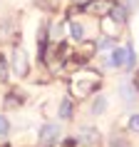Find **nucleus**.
Listing matches in <instances>:
<instances>
[{
	"label": "nucleus",
	"instance_id": "f8f14e48",
	"mask_svg": "<svg viewBox=\"0 0 139 147\" xmlns=\"http://www.w3.org/2000/svg\"><path fill=\"white\" fill-rule=\"evenodd\" d=\"M8 132H10V120L5 115H0V137H5Z\"/></svg>",
	"mask_w": 139,
	"mask_h": 147
},
{
	"label": "nucleus",
	"instance_id": "9d476101",
	"mask_svg": "<svg viewBox=\"0 0 139 147\" xmlns=\"http://www.w3.org/2000/svg\"><path fill=\"white\" fill-rule=\"evenodd\" d=\"M70 115H72V100L65 97L62 105H60V117H62V120H70Z\"/></svg>",
	"mask_w": 139,
	"mask_h": 147
},
{
	"label": "nucleus",
	"instance_id": "0eeeda50",
	"mask_svg": "<svg viewBox=\"0 0 139 147\" xmlns=\"http://www.w3.org/2000/svg\"><path fill=\"white\" fill-rule=\"evenodd\" d=\"M124 55H127V47H114L112 57H109V65L112 67H124Z\"/></svg>",
	"mask_w": 139,
	"mask_h": 147
},
{
	"label": "nucleus",
	"instance_id": "423d86ee",
	"mask_svg": "<svg viewBox=\"0 0 139 147\" xmlns=\"http://www.w3.org/2000/svg\"><path fill=\"white\" fill-rule=\"evenodd\" d=\"M67 30H70V35H72V40H77V42H82V40H85V25H82V23L70 20Z\"/></svg>",
	"mask_w": 139,
	"mask_h": 147
},
{
	"label": "nucleus",
	"instance_id": "f3484780",
	"mask_svg": "<svg viewBox=\"0 0 139 147\" xmlns=\"http://www.w3.org/2000/svg\"><path fill=\"white\" fill-rule=\"evenodd\" d=\"M134 87L139 90V72H137V80H134Z\"/></svg>",
	"mask_w": 139,
	"mask_h": 147
},
{
	"label": "nucleus",
	"instance_id": "20e7f679",
	"mask_svg": "<svg viewBox=\"0 0 139 147\" xmlns=\"http://www.w3.org/2000/svg\"><path fill=\"white\" fill-rule=\"evenodd\" d=\"M77 147H100V132L94 127H82L77 137Z\"/></svg>",
	"mask_w": 139,
	"mask_h": 147
},
{
	"label": "nucleus",
	"instance_id": "4468645a",
	"mask_svg": "<svg viewBox=\"0 0 139 147\" xmlns=\"http://www.w3.org/2000/svg\"><path fill=\"white\" fill-rule=\"evenodd\" d=\"M109 145H112V147H129L122 137H112V140H109Z\"/></svg>",
	"mask_w": 139,
	"mask_h": 147
},
{
	"label": "nucleus",
	"instance_id": "1a4fd4ad",
	"mask_svg": "<svg viewBox=\"0 0 139 147\" xmlns=\"http://www.w3.org/2000/svg\"><path fill=\"white\" fill-rule=\"evenodd\" d=\"M104 107H107V97H94V102H92V115H102L104 112Z\"/></svg>",
	"mask_w": 139,
	"mask_h": 147
},
{
	"label": "nucleus",
	"instance_id": "ddd939ff",
	"mask_svg": "<svg viewBox=\"0 0 139 147\" xmlns=\"http://www.w3.org/2000/svg\"><path fill=\"white\" fill-rule=\"evenodd\" d=\"M129 130L132 132H139V115H132L129 117Z\"/></svg>",
	"mask_w": 139,
	"mask_h": 147
},
{
	"label": "nucleus",
	"instance_id": "39448f33",
	"mask_svg": "<svg viewBox=\"0 0 139 147\" xmlns=\"http://www.w3.org/2000/svg\"><path fill=\"white\" fill-rule=\"evenodd\" d=\"M60 137V127L55 122H47V125H42V130H40V145L42 147H47V145H52L55 140Z\"/></svg>",
	"mask_w": 139,
	"mask_h": 147
},
{
	"label": "nucleus",
	"instance_id": "2eb2a0df",
	"mask_svg": "<svg viewBox=\"0 0 139 147\" xmlns=\"http://www.w3.org/2000/svg\"><path fill=\"white\" fill-rule=\"evenodd\" d=\"M122 95H124V100H134V90H127V85H122Z\"/></svg>",
	"mask_w": 139,
	"mask_h": 147
},
{
	"label": "nucleus",
	"instance_id": "dca6fc26",
	"mask_svg": "<svg viewBox=\"0 0 139 147\" xmlns=\"http://www.w3.org/2000/svg\"><path fill=\"white\" fill-rule=\"evenodd\" d=\"M0 75L5 78V60H3V57H0Z\"/></svg>",
	"mask_w": 139,
	"mask_h": 147
},
{
	"label": "nucleus",
	"instance_id": "f257e3e1",
	"mask_svg": "<svg viewBox=\"0 0 139 147\" xmlns=\"http://www.w3.org/2000/svg\"><path fill=\"white\" fill-rule=\"evenodd\" d=\"M100 72H94V70H77L72 80H70V90L75 97H87L90 92H94L97 87H100Z\"/></svg>",
	"mask_w": 139,
	"mask_h": 147
},
{
	"label": "nucleus",
	"instance_id": "7ed1b4c3",
	"mask_svg": "<svg viewBox=\"0 0 139 147\" xmlns=\"http://www.w3.org/2000/svg\"><path fill=\"white\" fill-rule=\"evenodd\" d=\"M112 8H114L112 0H90V3H85L87 13H90V15H100V18H107L109 13H112Z\"/></svg>",
	"mask_w": 139,
	"mask_h": 147
},
{
	"label": "nucleus",
	"instance_id": "9b49d317",
	"mask_svg": "<svg viewBox=\"0 0 139 147\" xmlns=\"http://www.w3.org/2000/svg\"><path fill=\"white\" fill-rule=\"evenodd\" d=\"M134 62H137V55L132 47H127V55H124V67H134Z\"/></svg>",
	"mask_w": 139,
	"mask_h": 147
},
{
	"label": "nucleus",
	"instance_id": "f03ea898",
	"mask_svg": "<svg viewBox=\"0 0 139 147\" xmlns=\"http://www.w3.org/2000/svg\"><path fill=\"white\" fill-rule=\"evenodd\" d=\"M10 65L15 70L17 78H25L27 75V67H30V60H27V53H25L23 47H15L13 55H10Z\"/></svg>",
	"mask_w": 139,
	"mask_h": 147
},
{
	"label": "nucleus",
	"instance_id": "6e6552de",
	"mask_svg": "<svg viewBox=\"0 0 139 147\" xmlns=\"http://www.w3.org/2000/svg\"><path fill=\"white\" fill-rule=\"evenodd\" d=\"M109 20H114V23L124 25V20H127V8H122V5H114V8H112V13H109Z\"/></svg>",
	"mask_w": 139,
	"mask_h": 147
}]
</instances>
